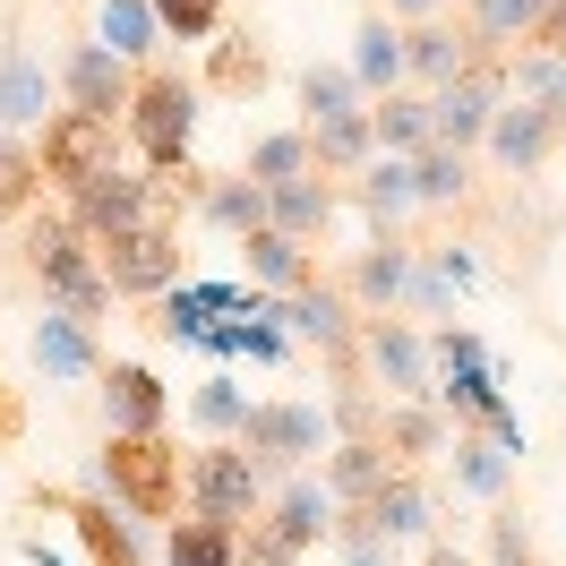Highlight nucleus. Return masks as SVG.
<instances>
[{"label":"nucleus","instance_id":"1","mask_svg":"<svg viewBox=\"0 0 566 566\" xmlns=\"http://www.w3.org/2000/svg\"><path fill=\"white\" fill-rule=\"evenodd\" d=\"M429 403L455 429H497L515 403H506V378H497V353L472 335V326H447L429 344Z\"/></svg>","mask_w":566,"mask_h":566},{"label":"nucleus","instance_id":"2","mask_svg":"<svg viewBox=\"0 0 566 566\" xmlns=\"http://www.w3.org/2000/svg\"><path fill=\"white\" fill-rule=\"evenodd\" d=\"M27 266H35V283L52 292V310H70V318H104L112 310V283L104 266H95V241L77 232L70 214H43L35 232H27Z\"/></svg>","mask_w":566,"mask_h":566},{"label":"nucleus","instance_id":"3","mask_svg":"<svg viewBox=\"0 0 566 566\" xmlns=\"http://www.w3.org/2000/svg\"><path fill=\"white\" fill-rule=\"evenodd\" d=\"M86 490H104L112 506H120V515L172 524V515H180V455L164 447V429H155V438H112Z\"/></svg>","mask_w":566,"mask_h":566},{"label":"nucleus","instance_id":"4","mask_svg":"<svg viewBox=\"0 0 566 566\" xmlns=\"http://www.w3.org/2000/svg\"><path fill=\"white\" fill-rule=\"evenodd\" d=\"M120 129L129 146L146 155V172H189V138H198V86L180 70H155L138 77V95L120 112Z\"/></svg>","mask_w":566,"mask_h":566},{"label":"nucleus","instance_id":"5","mask_svg":"<svg viewBox=\"0 0 566 566\" xmlns=\"http://www.w3.org/2000/svg\"><path fill=\"white\" fill-rule=\"evenodd\" d=\"M232 447H241L266 481H275V472H292V481H301V472L335 447V429H326V403H249V421H241V438H232Z\"/></svg>","mask_w":566,"mask_h":566},{"label":"nucleus","instance_id":"6","mask_svg":"<svg viewBox=\"0 0 566 566\" xmlns=\"http://www.w3.org/2000/svg\"><path fill=\"white\" fill-rule=\"evenodd\" d=\"M180 497H189V515H207V524H258V506H266V472L232 447V438H214L198 447V463L180 472Z\"/></svg>","mask_w":566,"mask_h":566},{"label":"nucleus","instance_id":"7","mask_svg":"<svg viewBox=\"0 0 566 566\" xmlns=\"http://www.w3.org/2000/svg\"><path fill=\"white\" fill-rule=\"evenodd\" d=\"M429 104V146H447V155H463V146L490 138L497 104H506V77L490 70V61H472V70H455L438 95H421Z\"/></svg>","mask_w":566,"mask_h":566},{"label":"nucleus","instance_id":"8","mask_svg":"<svg viewBox=\"0 0 566 566\" xmlns=\"http://www.w3.org/2000/svg\"><path fill=\"white\" fill-rule=\"evenodd\" d=\"M95 266H104L112 301L129 292V301H164L180 283V241L164 223H138V232H120V241H95Z\"/></svg>","mask_w":566,"mask_h":566},{"label":"nucleus","instance_id":"9","mask_svg":"<svg viewBox=\"0 0 566 566\" xmlns=\"http://www.w3.org/2000/svg\"><path fill=\"white\" fill-rule=\"evenodd\" d=\"M120 129H104V120H86V112H52L43 120V146H35V172L61 180V189H86V180L120 172Z\"/></svg>","mask_w":566,"mask_h":566},{"label":"nucleus","instance_id":"10","mask_svg":"<svg viewBox=\"0 0 566 566\" xmlns=\"http://www.w3.org/2000/svg\"><path fill=\"white\" fill-rule=\"evenodd\" d=\"M129 95H138V77H129V61H112L104 43H77L70 61H61V112H86V120L120 129Z\"/></svg>","mask_w":566,"mask_h":566},{"label":"nucleus","instance_id":"11","mask_svg":"<svg viewBox=\"0 0 566 566\" xmlns=\"http://www.w3.org/2000/svg\"><path fill=\"white\" fill-rule=\"evenodd\" d=\"M70 223L86 232V241H120V232H138V223H155V180H146V172L86 180V189H70Z\"/></svg>","mask_w":566,"mask_h":566},{"label":"nucleus","instance_id":"12","mask_svg":"<svg viewBox=\"0 0 566 566\" xmlns=\"http://www.w3.org/2000/svg\"><path fill=\"white\" fill-rule=\"evenodd\" d=\"M266 318L292 335V344H318V353H353L360 344V318H353V301L335 292V283H301V292H283V301H266Z\"/></svg>","mask_w":566,"mask_h":566},{"label":"nucleus","instance_id":"13","mask_svg":"<svg viewBox=\"0 0 566 566\" xmlns=\"http://www.w3.org/2000/svg\"><path fill=\"white\" fill-rule=\"evenodd\" d=\"M566 138V104H532V95H506L490 120V155L506 164V172H541L549 155H558Z\"/></svg>","mask_w":566,"mask_h":566},{"label":"nucleus","instance_id":"14","mask_svg":"<svg viewBox=\"0 0 566 566\" xmlns=\"http://www.w3.org/2000/svg\"><path fill=\"white\" fill-rule=\"evenodd\" d=\"M52 112H61V77L43 70V52H27V43H0V138L43 129Z\"/></svg>","mask_w":566,"mask_h":566},{"label":"nucleus","instance_id":"15","mask_svg":"<svg viewBox=\"0 0 566 566\" xmlns=\"http://www.w3.org/2000/svg\"><path fill=\"white\" fill-rule=\"evenodd\" d=\"M360 353H369V378L387 387V403H421L429 395V344L403 318H369L360 326Z\"/></svg>","mask_w":566,"mask_h":566},{"label":"nucleus","instance_id":"16","mask_svg":"<svg viewBox=\"0 0 566 566\" xmlns=\"http://www.w3.org/2000/svg\"><path fill=\"white\" fill-rule=\"evenodd\" d=\"M344 532H369V541H395V549H403V541H438V506H429L421 481L395 472L369 506H353V524H344Z\"/></svg>","mask_w":566,"mask_h":566},{"label":"nucleus","instance_id":"17","mask_svg":"<svg viewBox=\"0 0 566 566\" xmlns=\"http://www.w3.org/2000/svg\"><path fill=\"white\" fill-rule=\"evenodd\" d=\"M104 412H112V438H155L164 412H172V395H164V378H155L146 360H112L104 369Z\"/></svg>","mask_w":566,"mask_h":566},{"label":"nucleus","instance_id":"18","mask_svg":"<svg viewBox=\"0 0 566 566\" xmlns=\"http://www.w3.org/2000/svg\"><path fill=\"white\" fill-rule=\"evenodd\" d=\"M35 369L52 387H77V378H104V353H95V326L70 318V310H43L35 318Z\"/></svg>","mask_w":566,"mask_h":566},{"label":"nucleus","instance_id":"19","mask_svg":"<svg viewBox=\"0 0 566 566\" xmlns=\"http://www.w3.org/2000/svg\"><path fill=\"white\" fill-rule=\"evenodd\" d=\"M258 532H275L283 549H292V558H301L310 541H326V532H335V497H326V481H310V472H301V481H283L275 515H266Z\"/></svg>","mask_w":566,"mask_h":566},{"label":"nucleus","instance_id":"20","mask_svg":"<svg viewBox=\"0 0 566 566\" xmlns=\"http://www.w3.org/2000/svg\"><path fill=\"white\" fill-rule=\"evenodd\" d=\"M353 86H360V104H378V95H395L403 86V27L395 18H360V35H353Z\"/></svg>","mask_w":566,"mask_h":566},{"label":"nucleus","instance_id":"21","mask_svg":"<svg viewBox=\"0 0 566 566\" xmlns=\"http://www.w3.org/2000/svg\"><path fill=\"white\" fill-rule=\"evenodd\" d=\"M326 223H335V189H326L318 172H301V180H283V189H266V232H283V241H318Z\"/></svg>","mask_w":566,"mask_h":566},{"label":"nucleus","instance_id":"22","mask_svg":"<svg viewBox=\"0 0 566 566\" xmlns=\"http://www.w3.org/2000/svg\"><path fill=\"white\" fill-rule=\"evenodd\" d=\"M387 481L395 472H387V447H378V438H335V447H326V497H335V506H369Z\"/></svg>","mask_w":566,"mask_h":566},{"label":"nucleus","instance_id":"23","mask_svg":"<svg viewBox=\"0 0 566 566\" xmlns=\"http://www.w3.org/2000/svg\"><path fill=\"white\" fill-rule=\"evenodd\" d=\"M70 515H77V541L95 549V566H138V524H129V515H120L104 490H86Z\"/></svg>","mask_w":566,"mask_h":566},{"label":"nucleus","instance_id":"24","mask_svg":"<svg viewBox=\"0 0 566 566\" xmlns=\"http://www.w3.org/2000/svg\"><path fill=\"white\" fill-rule=\"evenodd\" d=\"M241 258H249V292H266V301H283V292L310 283V249L283 241V232H249Z\"/></svg>","mask_w":566,"mask_h":566},{"label":"nucleus","instance_id":"25","mask_svg":"<svg viewBox=\"0 0 566 566\" xmlns=\"http://www.w3.org/2000/svg\"><path fill=\"white\" fill-rule=\"evenodd\" d=\"M360 207H369V223L395 241V223L421 207V198H412V164H403V155H369V164H360Z\"/></svg>","mask_w":566,"mask_h":566},{"label":"nucleus","instance_id":"26","mask_svg":"<svg viewBox=\"0 0 566 566\" xmlns=\"http://www.w3.org/2000/svg\"><path fill=\"white\" fill-rule=\"evenodd\" d=\"M403 283H412V249H395V241H378V249H360V266H353V310H378L387 318L395 301H403Z\"/></svg>","mask_w":566,"mask_h":566},{"label":"nucleus","instance_id":"27","mask_svg":"<svg viewBox=\"0 0 566 566\" xmlns=\"http://www.w3.org/2000/svg\"><path fill=\"white\" fill-rule=\"evenodd\" d=\"M447 472H455L463 497H506V481H515V463L497 455L481 429H455V438H447Z\"/></svg>","mask_w":566,"mask_h":566},{"label":"nucleus","instance_id":"28","mask_svg":"<svg viewBox=\"0 0 566 566\" xmlns=\"http://www.w3.org/2000/svg\"><path fill=\"white\" fill-rule=\"evenodd\" d=\"M369 146L412 164V155L429 146V104H421V95H403V86H395V95H378V104H369Z\"/></svg>","mask_w":566,"mask_h":566},{"label":"nucleus","instance_id":"29","mask_svg":"<svg viewBox=\"0 0 566 566\" xmlns=\"http://www.w3.org/2000/svg\"><path fill=\"white\" fill-rule=\"evenodd\" d=\"M549 18V0H472V43L481 52H524Z\"/></svg>","mask_w":566,"mask_h":566},{"label":"nucleus","instance_id":"30","mask_svg":"<svg viewBox=\"0 0 566 566\" xmlns=\"http://www.w3.org/2000/svg\"><path fill=\"white\" fill-rule=\"evenodd\" d=\"M447 438H455V421L421 395V403H387V438L378 447L387 455H447Z\"/></svg>","mask_w":566,"mask_h":566},{"label":"nucleus","instance_id":"31","mask_svg":"<svg viewBox=\"0 0 566 566\" xmlns=\"http://www.w3.org/2000/svg\"><path fill=\"white\" fill-rule=\"evenodd\" d=\"M164 566H241V532L189 515V524L164 532Z\"/></svg>","mask_w":566,"mask_h":566},{"label":"nucleus","instance_id":"32","mask_svg":"<svg viewBox=\"0 0 566 566\" xmlns=\"http://www.w3.org/2000/svg\"><path fill=\"white\" fill-rule=\"evenodd\" d=\"M198 207H207V223L214 232H266V189H258V180H207V189H198Z\"/></svg>","mask_w":566,"mask_h":566},{"label":"nucleus","instance_id":"33","mask_svg":"<svg viewBox=\"0 0 566 566\" xmlns=\"http://www.w3.org/2000/svg\"><path fill=\"white\" fill-rule=\"evenodd\" d=\"M455 70H472V43H455L447 27H412V35H403V77H421L429 95H438Z\"/></svg>","mask_w":566,"mask_h":566},{"label":"nucleus","instance_id":"34","mask_svg":"<svg viewBox=\"0 0 566 566\" xmlns=\"http://www.w3.org/2000/svg\"><path fill=\"white\" fill-rule=\"evenodd\" d=\"M301 138H310V164H318V172H360V164L378 155V146H369V104H360L353 120H326V129H301Z\"/></svg>","mask_w":566,"mask_h":566},{"label":"nucleus","instance_id":"35","mask_svg":"<svg viewBox=\"0 0 566 566\" xmlns=\"http://www.w3.org/2000/svg\"><path fill=\"white\" fill-rule=\"evenodd\" d=\"M155 9L146 0H104V18H95V43H104L112 61H138V52H155Z\"/></svg>","mask_w":566,"mask_h":566},{"label":"nucleus","instance_id":"36","mask_svg":"<svg viewBox=\"0 0 566 566\" xmlns=\"http://www.w3.org/2000/svg\"><path fill=\"white\" fill-rule=\"evenodd\" d=\"M189 421L207 429V438H241V421H249V387L232 378V369H214L207 387L189 395Z\"/></svg>","mask_w":566,"mask_h":566},{"label":"nucleus","instance_id":"37","mask_svg":"<svg viewBox=\"0 0 566 566\" xmlns=\"http://www.w3.org/2000/svg\"><path fill=\"white\" fill-rule=\"evenodd\" d=\"M301 112H310L301 129L353 120V112H360V86H353V70H318V61H310V70H301Z\"/></svg>","mask_w":566,"mask_h":566},{"label":"nucleus","instance_id":"38","mask_svg":"<svg viewBox=\"0 0 566 566\" xmlns=\"http://www.w3.org/2000/svg\"><path fill=\"white\" fill-rule=\"evenodd\" d=\"M301 172H318L301 129H266V138L249 146V180H258V189H283V180H301Z\"/></svg>","mask_w":566,"mask_h":566},{"label":"nucleus","instance_id":"39","mask_svg":"<svg viewBox=\"0 0 566 566\" xmlns=\"http://www.w3.org/2000/svg\"><path fill=\"white\" fill-rule=\"evenodd\" d=\"M463 189H472L463 155H447V146H421V155H412V198H421V207H455Z\"/></svg>","mask_w":566,"mask_h":566},{"label":"nucleus","instance_id":"40","mask_svg":"<svg viewBox=\"0 0 566 566\" xmlns=\"http://www.w3.org/2000/svg\"><path fill=\"white\" fill-rule=\"evenodd\" d=\"M146 9H155V27L180 35V43H214L223 35V0H146Z\"/></svg>","mask_w":566,"mask_h":566},{"label":"nucleus","instance_id":"41","mask_svg":"<svg viewBox=\"0 0 566 566\" xmlns=\"http://www.w3.org/2000/svg\"><path fill=\"white\" fill-rule=\"evenodd\" d=\"M35 189H43V172H35V146H27V138H0V214L35 207Z\"/></svg>","mask_w":566,"mask_h":566},{"label":"nucleus","instance_id":"42","mask_svg":"<svg viewBox=\"0 0 566 566\" xmlns=\"http://www.w3.org/2000/svg\"><path fill=\"white\" fill-rule=\"evenodd\" d=\"M214 77H223V86H249V95H258V77H266V52H258L249 35L214 43Z\"/></svg>","mask_w":566,"mask_h":566},{"label":"nucleus","instance_id":"43","mask_svg":"<svg viewBox=\"0 0 566 566\" xmlns=\"http://www.w3.org/2000/svg\"><path fill=\"white\" fill-rule=\"evenodd\" d=\"M429 275L447 283V292H472V283H481V258L463 241H447V249H429Z\"/></svg>","mask_w":566,"mask_h":566},{"label":"nucleus","instance_id":"44","mask_svg":"<svg viewBox=\"0 0 566 566\" xmlns=\"http://www.w3.org/2000/svg\"><path fill=\"white\" fill-rule=\"evenodd\" d=\"M283 353H292V335H283L275 318H249V326H241V360H258V369H275Z\"/></svg>","mask_w":566,"mask_h":566},{"label":"nucleus","instance_id":"45","mask_svg":"<svg viewBox=\"0 0 566 566\" xmlns=\"http://www.w3.org/2000/svg\"><path fill=\"white\" fill-rule=\"evenodd\" d=\"M490 566H532V541H524V515H497V524H490Z\"/></svg>","mask_w":566,"mask_h":566},{"label":"nucleus","instance_id":"46","mask_svg":"<svg viewBox=\"0 0 566 566\" xmlns=\"http://www.w3.org/2000/svg\"><path fill=\"white\" fill-rule=\"evenodd\" d=\"M515 77H524V95H532V104H558V61H549V52H524V61H515Z\"/></svg>","mask_w":566,"mask_h":566},{"label":"nucleus","instance_id":"47","mask_svg":"<svg viewBox=\"0 0 566 566\" xmlns=\"http://www.w3.org/2000/svg\"><path fill=\"white\" fill-rule=\"evenodd\" d=\"M344 566H403L395 541H369V532H344Z\"/></svg>","mask_w":566,"mask_h":566},{"label":"nucleus","instance_id":"48","mask_svg":"<svg viewBox=\"0 0 566 566\" xmlns=\"http://www.w3.org/2000/svg\"><path fill=\"white\" fill-rule=\"evenodd\" d=\"M241 566H292V549H283L275 532H258V524H249V541H241Z\"/></svg>","mask_w":566,"mask_h":566},{"label":"nucleus","instance_id":"49","mask_svg":"<svg viewBox=\"0 0 566 566\" xmlns=\"http://www.w3.org/2000/svg\"><path fill=\"white\" fill-rule=\"evenodd\" d=\"M403 301H412V310H447L455 292H447V283L429 275V266H412V283H403Z\"/></svg>","mask_w":566,"mask_h":566},{"label":"nucleus","instance_id":"50","mask_svg":"<svg viewBox=\"0 0 566 566\" xmlns=\"http://www.w3.org/2000/svg\"><path fill=\"white\" fill-rule=\"evenodd\" d=\"M438 9H447V0H387V18H412V27H429Z\"/></svg>","mask_w":566,"mask_h":566},{"label":"nucleus","instance_id":"51","mask_svg":"<svg viewBox=\"0 0 566 566\" xmlns=\"http://www.w3.org/2000/svg\"><path fill=\"white\" fill-rule=\"evenodd\" d=\"M421 566H472V558H463L455 541H421Z\"/></svg>","mask_w":566,"mask_h":566},{"label":"nucleus","instance_id":"52","mask_svg":"<svg viewBox=\"0 0 566 566\" xmlns=\"http://www.w3.org/2000/svg\"><path fill=\"white\" fill-rule=\"evenodd\" d=\"M18 558H27V566H70V558H61V549H43V541H27Z\"/></svg>","mask_w":566,"mask_h":566},{"label":"nucleus","instance_id":"53","mask_svg":"<svg viewBox=\"0 0 566 566\" xmlns=\"http://www.w3.org/2000/svg\"><path fill=\"white\" fill-rule=\"evenodd\" d=\"M558 104H566V77H558Z\"/></svg>","mask_w":566,"mask_h":566}]
</instances>
